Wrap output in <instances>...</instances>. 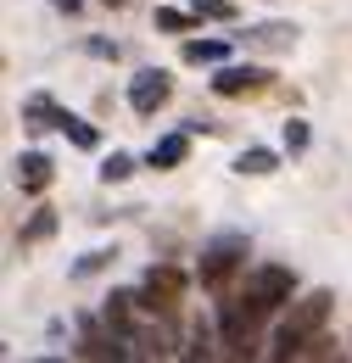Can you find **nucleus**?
Returning a JSON list of instances; mask_svg holds the SVG:
<instances>
[{
  "mask_svg": "<svg viewBox=\"0 0 352 363\" xmlns=\"http://www.w3.org/2000/svg\"><path fill=\"white\" fill-rule=\"evenodd\" d=\"M330 308H336L330 291H308V296L285 302V318L274 324V347H268V352H274V358H302V347L330 324Z\"/></svg>",
  "mask_w": 352,
  "mask_h": 363,
  "instance_id": "nucleus-1",
  "label": "nucleus"
},
{
  "mask_svg": "<svg viewBox=\"0 0 352 363\" xmlns=\"http://www.w3.org/2000/svg\"><path fill=\"white\" fill-rule=\"evenodd\" d=\"M291 296H297V269H285V263H258L246 274V285H241V308L258 318L280 313Z\"/></svg>",
  "mask_w": 352,
  "mask_h": 363,
  "instance_id": "nucleus-2",
  "label": "nucleus"
},
{
  "mask_svg": "<svg viewBox=\"0 0 352 363\" xmlns=\"http://www.w3.org/2000/svg\"><path fill=\"white\" fill-rule=\"evenodd\" d=\"M241 269H246V235H213L202 246L196 279H202V291H229V279Z\"/></svg>",
  "mask_w": 352,
  "mask_h": 363,
  "instance_id": "nucleus-3",
  "label": "nucleus"
},
{
  "mask_svg": "<svg viewBox=\"0 0 352 363\" xmlns=\"http://www.w3.org/2000/svg\"><path fill=\"white\" fill-rule=\"evenodd\" d=\"M134 296H140L145 313H174L179 296H185V274H179L174 263H157V269H145V285H140Z\"/></svg>",
  "mask_w": 352,
  "mask_h": 363,
  "instance_id": "nucleus-4",
  "label": "nucleus"
},
{
  "mask_svg": "<svg viewBox=\"0 0 352 363\" xmlns=\"http://www.w3.org/2000/svg\"><path fill=\"white\" fill-rule=\"evenodd\" d=\"M168 95H174V79H168L163 67H140L129 79V106L140 118H157V112L168 106Z\"/></svg>",
  "mask_w": 352,
  "mask_h": 363,
  "instance_id": "nucleus-5",
  "label": "nucleus"
},
{
  "mask_svg": "<svg viewBox=\"0 0 352 363\" xmlns=\"http://www.w3.org/2000/svg\"><path fill=\"white\" fill-rule=\"evenodd\" d=\"M213 90L219 95H258V90H268V67H252V62H224L219 67V79H213Z\"/></svg>",
  "mask_w": 352,
  "mask_h": 363,
  "instance_id": "nucleus-6",
  "label": "nucleus"
},
{
  "mask_svg": "<svg viewBox=\"0 0 352 363\" xmlns=\"http://www.w3.org/2000/svg\"><path fill=\"white\" fill-rule=\"evenodd\" d=\"M190 157V129H179V135H163L151 151H145V168H157V174H168Z\"/></svg>",
  "mask_w": 352,
  "mask_h": 363,
  "instance_id": "nucleus-7",
  "label": "nucleus"
},
{
  "mask_svg": "<svg viewBox=\"0 0 352 363\" xmlns=\"http://www.w3.org/2000/svg\"><path fill=\"white\" fill-rule=\"evenodd\" d=\"M50 174H56V168H50L45 151H23V157H17V190H23V196H40L45 184H50Z\"/></svg>",
  "mask_w": 352,
  "mask_h": 363,
  "instance_id": "nucleus-8",
  "label": "nucleus"
},
{
  "mask_svg": "<svg viewBox=\"0 0 352 363\" xmlns=\"http://www.w3.org/2000/svg\"><path fill=\"white\" fill-rule=\"evenodd\" d=\"M50 129H62V135H67L73 145H79V151H95V145H101V135L89 129L84 118H73V112H62V106L50 112Z\"/></svg>",
  "mask_w": 352,
  "mask_h": 363,
  "instance_id": "nucleus-9",
  "label": "nucleus"
},
{
  "mask_svg": "<svg viewBox=\"0 0 352 363\" xmlns=\"http://www.w3.org/2000/svg\"><path fill=\"white\" fill-rule=\"evenodd\" d=\"M246 45H258V50H291V45H297V28H291V23H263V28L246 34Z\"/></svg>",
  "mask_w": 352,
  "mask_h": 363,
  "instance_id": "nucleus-10",
  "label": "nucleus"
},
{
  "mask_svg": "<svg viewBox=\"0 0 352 363\" xmlns=\"http://www.w3.org/2000/svg\"><path fill=\"white\" fill-rule=\"evenodd\" d=\"M274 168H280V151H268V145H252V151L235 157V174H252V179H263Z\"/></svg>",
  "mask_w": 352,
  "mask_h": 363,
  "instance_id": "nucleus-11",
  "label": "nucleus"
},
{
  "mask_svg": "<svg viewBox=\"0 0 352 363\" xmlns=\"http://www.w3.org/2000/svg\"><path fill=\"white\" fill-rule=\"evenodd\" d=\"M224 56H229L224 40H185V62H190V67H219Z\"/></svg>",
  "mask_w": 352,
  "mask_h": 363,
  "instance_id": "nucleus-12",
  "label": "nucleus"
},
{
  "mask_svg": "<svg viewBox=\"0 0 352 363\" xmlns=\"http://www.w3.org/2000/svg\"><path fill=\"white\" fill-rule=\"evenodd\" d=\"M190 11H196V23H235V17H241L235 0H196Z\"/></svg>",
  "mask_w": 352,
  "mask_h": 363,
  "instance_id": "nucleus-13",
  "label": "nucleus"
},
{
  "mask_svg": "<svg viewBox=\"0 0 352 363\" xmlns=\"http://www.w3.org/2000/svg\"><path fill=\"white\" fill-rule=\"evenodd\" d=\"M129 174H134V157H129V151H112V157L101 162V184H123Z\"/></svg>",
  "mask_w": 352,
  "mask_h": 363,
  "instance_id": "nucleus-14",
  "label": "nucleus"
},
{
  "mask_svg": "<svg viewBox=\"0 0 352 363\" xmlns=\"http://www.w3.org/2000/svg\"><path fill=\"white\" fill-rule=\"evenodd\" d=\"M50 235H56V213L45 207V213H34V218L23 224V246H34V240H50Z\"/></svg>",
  "mask_w": 352,
  "mask_h": 363,
  "instance_id": "nucleus-15",
  "label": "nucleus"
},
{
  "mask_svg": "<svg viewBox=\"0 0 352 363\" xmlns=\"http://www.w3.org/2000/svg\"><path fill=\"white\" fill-rule=\"evenodd\" d=\"M285 151H291V157H302V151H308V140H313V129L308 123H302V118H285Z\"/></svg>",
  "mask_w": 352,
  "mask_h": 363,
  "instance_id": "nucleus-16",
  "label": "nucleus"
},
{
  "mask_svg": "<svg viewBox=\"0 0 352 363\" xmlns=\"http://www.w3.org/2000/svg\"><path fill=\"white\" fill-rule=\"evenodd\" d=\"M190 23H196V11H168V6H157V28H163V34H185Z\"/></svg>",
  "mask_w": 352,
  "mask_h": 363,
  "instance_id": "nucleus-17",
  "label": "nucleus"
},
{
  "mask_svg": "<svg viewBox=\"0 0 352 363\" xmlns=\"http://www.w3.org/2000/svg\"><path fill=\"white\" fill-rule=\"evenodd\" d=\"M106 263H112V252H84V257L73 263V279H89V274H101Z\"/></svg>",
  "mask_w": 352,
  "mask_h": 363,
  "instance_id": "nucleus-18",
  "label": "nucleus"
},
{
  "mask_svg": "<svg viewBox=\"0 0 352 363\" xmlns=\"http://www.w3.org/2000/svg\"><path fill=\"white\" fill-rule=\"evenodd\" d=\"M330 352H336V341H330L324 330H319V335H313L308 347H302V358H330Z\"/></svg>",
  "mask_w": 352,
  "mask_h": 363,
  "instance_id": "nucleus-19",
  "label": "nucleus"
},
{
  "mask_svg": "<svg viewBox=\"0 0 352 363\" xmlns=\"http://www.w3.org/2000/svg\"><path fill=\"white\" fill-rule=\"evenodd\" d=\"M89 56H112V62H118V45H112V40H89Z\"/></svg>",
  "mask_w": 352,
  "mask_h": 363,
  "instance_id": "nucleus-20",
  "label": "nucleus"
},
{
  "mask_svg": "<svg viewBox=\"0 0 352 363\" xmlns=\"http://www.w3.org/2000/svg\"><path fill=\"white\" fill-rule=\"evenodd\" d=\"M50 6H56V11H79V0H50Z\"/></svg>",
  "mask_w": 352,
  "mask_h": 363,
  "instance_id": "nucleus-21",
  "label": "nucleus"
}]
</instances>
